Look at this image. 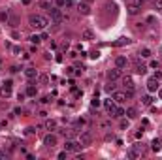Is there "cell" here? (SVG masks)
<instances>
[{
    "label": "cell",
    "instance_id": "1",
    "mask_svg": "<svg viewBox=\"0 0 162 160\" xmlns=\"http://www.w3.org/2000/svg\"><path fill=\"white\" fill-rule=\"evenodd\" d=\"M29 23H30V26H32V29H36V30H43L47 25H49V19L43 17V15H30Z\"/></svg>",
    "mask_w": 162,
    "mask_h": 160
},
{
    "label": "cell",
    "instance_id": "2",
    "mask_svg": "<svg viewBox=\"0 0 162 160\" xmlns=\"http://www.w3.org/2000/svg\"><path fill=\"white\" fill-rule=\"evenodd\" d=\"M49 17H51V21L55 23V25H62V23H64V13H62L60 10H58V8H51L49 10Z\"/></svg>",
    "mask_w": 162,
    "mask_h": 160
},
{
    "label": "cell",
    "instance_id": "3",
    "mask_svg": "<svg viewBox=\"0 0 162 160\" xmlns=\"http://www.w3.org/2000/svg\"><path fill=\"white\" fill-rule=\"evenodd\" d=\"M81 147H83L81 141H76V139H66V143H64V149L68 151V153H77Z\"/></svg>",
    "mask_w": 162,
    "mask_h": 160
},
{
    "label": "cell",
    "instance_id": "4",
    "mask_svg": "<svg viewBox=\"0 0 162 160\" xmlns=\"http://www.w3.org/2000/svg\"><path fill=\"white\" fill-rule=\"evenodd\" d=\"M141 153H143V147L141 145H134V147H130V149L126 151V157H128L130 160H136V158H140Z\"/></svg>",
    "mask_w": 162,
    "mask_h": 160
},
{
    "label": "cell",
    "instance_id": "5",
    "mask_svg": "<svg viewBox=\"0 0 162 160\" xmlns=\"http://www.w3.org/2000/svg\"><path fill=\"white\" fill-rule=\"evenodd\" d=\"M160 87H159V79H155V77H149L147 79V90L149 93H156Z\"/></svg>",
    "mask_w": 162,
    "mask_h": 160
},
{
    "label": "cell",
    "instance_id": "6",
    "mask_svg": "<svg viewBox=\"0 0 162 160\" xmlns=\"http://www.w3.org/2000/svg\"><path fill=\"white\" fill-rule=\"evenodd\" d=\"M79 141H81L83 147H89L90 143H92V134H90V132H83L81 138H79Z\"/></svg>",
    "mask_w": 162,
    "mask_h": 160
},
{
    "label": "cell",
    "instance_id": "7",
    "mask_svg": "<svg viewBox=\"0 0 162 160\" xmlns=\"http://www.w3.org/2000/svg\"><path fill=\"white\" fill-rule=\"evenodd\" d=\"M11 85H13L11 81H4V87L0 89V94H2L4 98H10L11 96Z\"/></svg>",
    "mask_w": 162,
    "mask_h": 160
},
{
    "label": "cell",
    "instance_id": "8",
    "mask_svg": "<svg viewBox=\"0 0 162 160\" xmlns=\"http://www.w3.org/2000/svg\"><path fill=\"white\" fill-rule=\"evenodd\" d=\"M43 145H47V147H55V145H57V136H55V134H47V136H43Z\"/></svg>",
    "mask_w": 162,
    "mask_h": 160
},
{
    "label": "cell",
    "instance_id": "9",
    "mask_svg": "<svg viewBox=\"0 0 162 160\" xmlns=\"http://www.w3.org/2000/svg\"><path fill=\"white\" fill-rule=\"evenodd\" d=\"M121 77V68H113V70H109L108 72V79H109V81H117V79H119Z\"/></svg>",
    "mask_w": 162,
    "mask_h": 160
},
{
    "label": "cell",
    "instance_id": "10",
    "mask_svg": "<svg viewBox=\"0 0 162 160\" xmlns=\"http://www.w3.org/2000/svg\"><path fill=\"white\" fill-rule=\"evenodd\" d=\"M77 11H79L81 15H89V13H90L89 2H79V4H77Z\"/></svg>",
    "mask_w": 162,
    "mask_h": 160
},
{
    "label": "cell",
    "instance_id": "11",
    "mask_svg": "<svg viewBox=\"0 0 162 160\" xmlns=\"http://www.w3.org/2000/svg\"><path fill=\"white\" fill-rule=\"evenodd\" d=\"M122 85H124L126 90H134V89H136V83H134V79L128 77V75H126V77H122Z\"/></svg>",
    "mask_w": 162,
    "mask_h": 160
},
{
    "label": "cell",
    "instance_id": "12",
    "mask_svg": "<svg viewBox=\"0 0 162 160\" xmlns=\"http://www.w3.org/2000/svg\"><path fill=\"white\" fill-rule=\"evenodd\" d=\"M134 72H136V74H140V75H143V74H147V66H145V64H141L140 61H136V64H134Z\"/></svg>",
    "mask_w": 162,
    "mask_h": 160
},
{
    "label": "cell",
    "instance_id": "13",
    "mask_svg": "<svg viewBox=\"0 0 162 160\" xmlns=\"http://www.w3.org/2000/svg\"><path fill=\"white\" fill-rule=\"evenodd\" d=\"M151 149L155 151V153H160V151H162V139L160 138H155L151 141Z\"/></svg>",
    "mask_w": 162,
    "mask_h": 160
},
{
    "label": "cell",
    "instance_id": "14",
    "mask_svg": "<svg viewBox=\"0 0 162 160\" xmlns=\"http://www.w3.org/2000/svg\"><path fill=\"white\" fill-rule=\"evenodd\" d=\"M115 66L121 68V70H122V68H126V66H128V58H126V57H117L115 58Z\"/></svg>",
    "mask_w": 162,
    "mask_h": 160
},
{
    "label": "cell",
    "instance_id": "15",
    "mask_svg": "<svg viewBox=\"0 0 162 160\" xmlns=\"http://www.w3.org/2000/svg\"><path fill=\"white\" fill-rule=\"evenodd\" d=\"M25 77H26V79H36V77H38L36 68H26V70H25Z\"/></svg>",
    "mask_w": 162,
    "mask_h": 160
},
{
    "label": "cell",
    "instance_id": "16",
    "mask_svg": "<svg viewBox=\"0 0 162 160\" xmlns=\"http://www.w3.org/2000/svg\"><path fill=\"white\" fill-rule=\"evenodd\" d=\"M113 100L115 104H122L126 100V93H113Z\"/></svg>",
    "mask_w": 162,
    "mask_h": 160
},
{
    "label": "cell",
    "instance_id": "17",
    "mask_svg": "<svg viewBox=\"0 0 162 160\" xmlns=\"http://www.w3.org/2000/svg\"><path fill=\"white\" fill-rule=\"evenodd\" d=\"M104 107H106V109H108V113H111V111L113 109H115V100H104Z\"/></svg>",
    "mask_w": 162,
    "mask_h": 160
},
{
    "label": "cell",
    "instance_id": "18",
    "mask_svg": "<svg viewBox=\"0 0 162 160\" xmlns=\"http://www.w3.org/2000/svg\"><path fill=\"white\" fill-rule=\"evenodd\" d=\"M124 115L128 119H136L138 117V109H136V107H128V109H124Z\"/></svg>",
    "mask_w": 162,
    "mask_h": 160
},
{
    "label": "cell",
    "instance_id": "19",
    "mask_svg": "<svg viewBox=\"0 0 162 160\" xmlns=\"http://www.w3.org/2000/svg\"><path fill=\"white\" fill-rule=\"evenodd\" d=\"M111 117H117V119L124 117V109H122V107H117V106H115V109L111 111Z\"/></svg>",
    "mask_w": 162,
    "mask_h": 160
},
{
    "label": "cell",
    "instance_id": "20",
    "mask_svg": "<svg viewBox=\"0 0 162 160\" xmlns=\"http://www.w3.org/2000/svg\"><path fill=\"white\" fill-rule=\"evenodd\" d=\"M40 8H42V10H47V11H49L51 8H53V2H51V0H40Z\"/></svg>",
    "mask_w": 162,
    "mask_h": 160
},
{
    "label": "cell",
    "instance_id": "21",
    "mask_svg": "<svg viewBox=\"0 0 162 160\" xmlns=\"http://www.w3.org/2000/svg\"><path fill=\"white\" fill-rule=\"evenodd\" d=\"M115 81H109V79H108V83H106V87H104V90H106V93H113V90H115Z\"/></svg>",
    "mask_w": 162,
    "mask_h": 160
},
{
    "label": "cell",
    "instance_id": "22",
    "mask_svg": "<svg viewBox=\"0 0 162 160\" xmlns=\"http://www.w3.org/2000/svg\"><path fill=\"white\" fill-rule=\"evenodd\" d=\"M128 13H130V15H138V13H140V6L130 4V6H128Z\"/></svg>",
    "mask_w": 162,
    "mask_h": 160
},
{
    "label": "cell",
    "instance_id": "23",
    "mask_svg": "<svg viewBox=\"0 0 162 160\" xmlns=\"http://www.w3.org/2000/svg\"><path fill=\"white\" fill-rule=\"evenodd\" d=\"M45 128H47V130H55V128H57V121H55V119L45 121Z\"/></svg>",
    "mask_w": 162,
    "mask_h": 160
},
{
    "label": "cell",
    "instance_id": "24",
    "mask_svg": "<svg viewBox=\"0 0 162 160\" xmlns=\"http://www.w3.org/2000/svg\"><path fill=\"white\" fill-rule=\"evenodd\" d=\"M94 38V34H92V30H83V40H87V42H89V40H92Z\"/></svg>",
    "mask_w": 162,
    "mask_h": 160
},
{
    "label": "cell",
    "instance_id": "25",
    "mask_svg": "<svg viewBox=\"0 0 162 160\" xmlns=\"http://www.w3.org/2000/svg\"><path fill=\"white\" fill-rule=\"evenodd\" d=\"M141 104H143V106H151V104H153V98H151V96H143V98H141Z\"/></svg>",
    "mask_w": 162,
    "mask_h": 160
},
{
    "label": "cell",
    "instance_id": "26",
    "mask_svg": "<svg viewBox=\"0 0 162 160\" xmlns=\"http://www.w3.org/2000/svg\"><path fill=\"white\" fill-rule=\"evenodd\" d=\"M140 55H141V57H143V58H149V57H151V51H149L147 47H143V49L140 51Z\"/></svg>",
    "mask_w": 162,
    "mask_h": 160
},
{
    "label": "cell",
    "instance_id": "27",
    "mask_svg": "<svg viewBox=\"0 0 162 160\" xmlns=\"http://www.w3.org/2000/svg\"><path fill=\"white\" fill-rule=\"evenodd\" d=\"M38 81H40V85H45V83L49 81V77H47L45 74H42V75H38Z\"/></svg>",
    "mask_w": 162,
    "mask_h": 160
},
{
    "label": "cell",
    "instance_id": "28",
    "mask_svg": "<svg viewBox=\"0 0 162 160\" xmlns=\"http://www.w3.org/2000/svg\"><path fill=\"white\" fill-rule=\"evenodd\" d=\"M8 21H10V25H11V26H17V17H15V15H11V13H10Z\"/></svg>",
    "mask_w": 162,
    "mask_h": 160
},
{
    "label": "cell",
    "instance_id": "29",
    "mask_svg": "<svg viewBox=\"0 0 162 160\" xmlns=\"http://www.w3.org/2000/svg\"><path fill=\"white\" fill-rule=\"evenodd\" d=\"M30 42H32V43H36V45H38V43H40V42H42V36H38V34H34V36H32V38H30Z\"/></svg>",
    "mask_w": 162,
    "mask_h": 160
},
{
    "label": "cell",
    "instance_id": "30",
    "mask_svg": "<svg viewBox=\"0 0 162 160\" xmlns=\"http://www.w3.org/2000/svg\"><path fill=\"white\" fill-rule=\"evenodd\" d=\"M26 94H29V96H36V87H32V85H30L29 89H26Z\"/></svg>",
    "mask_w": 162,
    "mask_h": 160
},
{
    "label": "cell",
    "instance_id": "31",
    "mask_svg": "<svg viewBox=\"0 0 162 160\" xmlns=\"http://www.w3.org/2000/svg\"><path fill=\"white\" fill-rule=\"evenodd\" d=\"M126 43H130V40L128 38H121L119 42H115V45H126Z\"/></svg>",
    "mask_w": 162,
    "mask_h": 160
},
{
    "label": "cell",
    "instance_id": "32",
    "mask_svg": "<svg viewBox=\"0 0 162 160\" xmlns=\"http://www.w3.org/2000/svg\"><path fill=\"white\" fill-rule=\"evenodd\" d=\"M90 106H92V107H98V106H100V100H98L96 94H94V98H92V102H90Z\"/></svg>",
    "mask_w": 162,
    "mask_h": 160
},
{
    "label": "cell",
    "instance_id": "33",
    "mask_svg": "<svg viewBox=\"0 0 162 160\" xmlns=\"http://www.w3.org/2000/svg\"><path fill=\"white\" fill-rule=\"evenodd\" d=\"M8 17H10L8 11H2V13H0V21H8Z\"/></svg>",
    "mask_w": 162,
    "mask_h": 160
},
{
    "label": "cell",
    "instance_id": "34",
    "mask_svg": "<svg viewBox=\"0 0 162 160\" xmlns=\"http://www.w3.org/2000/svg\"><path fill=\"white\" fill-rule=\"evenodd\" d=\"M153 4H155L156 10H162V0H153Z\"/></svg>",
    "mask_w": 162,
    "mask_h": 160
},
{
    "label": "cell",
    "instance_id": "35",
    "mask_svg": "<svg viewBox=\"0 0 162 160\" xmlns=\"http://www.w3.org/2000/svg\"><path fill=\"white\" fill-rule=\"evenodd\" d=\"M100 57V51H90V58H98Z\"/></svg>",
    "mask_w": 162,
    "mask_h": 160
},
{
    "label": "cell",
    "instance_id": "36",
    "mask_svg": "<svg viewBox=\"0 0 162 160\" xmlns=\"http://www.w3.org/2000/svg\"><path fill=\"white\" fill-rule=\"evenodd\" d=\"M34 130H36V128L29 126V128H26V130H25V134H26V136H30V134H34Z\"/></svg>",
    "mask_w": 162,
    "mask_h": 160
},
{
    "label": "cell",
    "instance_id": "37",
    "mask_svg": "<svg viewBox=\"0 0 162 160\" xmlns=\"http://www.w3.org/2000/svg\"><path fill=\"white\" fill-rule=\"evenodd\" d=\"M121 128H122V130H124V128H128V121H124V119H122V121H121V125H119Z\"/></svg>",
    "mask_w": 162,
    "mask_h": 160
},
{
    "label": "cell",
    "instance_id": "38",
    "mask_svg": "<svg viewBox=\"0 0 162 160\" xmlns=\"http://www.w3.org/2000/svg\"><path fill=\"white\" fill-rule=\"evenodd\" d=\"M55 4H57L58 8H62V6H64V4H66V0H55Z\"/></svg>",
    "mask_w": 162,
    "mask_h": 160
},
{
    "label": "cell",
    "instance_id": "39",
    "mask_svg": "<svg viewBox=\"0 0 162 160\" xmlns=\"http://www.w3.org/2000/svg\"><path fill=\"white\" fill-rule=\"evenodd\" d=\"M149 66H151V68H156V70H159V61H151V64H149Z\"/></svg>",
    "mask_w": 162,
    "mask_h": 160
},
{
    "label": "cell",
    "instance_id": "40",
    "mask_svg": "<svg viewBox=\"0 0 162 160\" xmlns=\"http://www.w3.org/2000/svg\"><path fill=\"white\" fill-rule=\"evenodd\" d=\"M66 153H68V151H66V149L62 151V153H58V158H60V160H64V158H66Z\"/></svg>",
    "mask_w": 162,
    "mask_h": 160
},
{
    "label": "cell",
    "instance_id": "41",
    "mask_svg": "<svg viewBox=\"0 0 162 160\" xmlns=\"http://www.w3.org/2000/svg\"><path fill=\"white\" fill-rule=\"evenodd\" d=\"M72 90H74V96H76V98H79V96H81V90H77V89H74V87H72Z\"/></svg>",
    "mask_w": 162,
    "mask_h": 160
},
{
    "label": "cell",
    "instance_id": "42",
    "mask_svg": "<svg viewBox=\"0 0 162 160\" xmlns=\"http://www.w3.org/2000/svg\"><path fill=\"white\" fill-rule=\"evenodd\" d=\"M153 77H155V79H159V81H160V79H162V72H156V74L153 75Z\"/></svg>",
    "mask_w": 162,
    "mask_h": 160
},
{
    "label": "cell",
    "instance_id": "43",
    "mask_svg": "<svg viewBox=\"0 0 162 160\" xmlns=\"http://www.w3.org/2000/svg\"><path fill=\"white\" fill-rule=\"evenodd\" d=\"M143 2H145V0H132V4H136V6H141Z\"/></svg>",
    "mask_w": 162,
    "mask_h": 160
},
{
    "label": "cell",
    "instance_id": "44",
    "mask_svg": "<svg viewBox=\"0 0 162 160\" xmlns=\"http://www.w3.org/2000/svg\"><path fill=\"white\" fill-rule=\"evenodd\" d=\"M155 21H156V19L153 17V15H149V17H147V23H151V25H153V23H155Z\"/></svg>",
    "mask_w": 162,
    "mask_h": 160
},
{
    "label": "cell",
    "instance_id": "45",
    "mask_svg": "<svg viewBox=\"0 0 162 160\" xmlns=\"http://www.w3.org/2000/svg\"><path fill=\"white\" fill-rule=\"evenodd\" d=\"M74 70H76V68H66V74L72 75V74H74Z\"/></svg>",
    "mask_w": 162,
    "mask_h": 160
},
{
    "label": "cell",
    "instance_id": "46",
    "mask_svg": "<svg viewBox=\"0 0 162 160\" xmlns=\"http://www.w3.org/2000/svg\"><path fill=\"white\" fill-rule=\"evenodd\" d=\"M13 53H15V55H19V53H21V47L15 45V47H13Z\"/></svg>",
    "mask_w": 162,
    "mask_h": 160
},
{
    "label": "cell",
    "instance_id": "47",
    "mask_svg": "<svg viewBox=\"0 0 162 160\" xmlns=\"http://www.w3.org/2000/svg\"><path fill=\"white\" fill-rule=\"evenodd\" d=\"M11 38H13V40H19V32H11Z\"/></svg>",
    "mask_w": 162,
    "mask_h": 160
},
{
    "label": "cell",
    "instance_id": "48",
    "mask_svg": "<svg viewBox=\"0 0 162 160\" xmlns=\"http://www.w3.org/2000/svg\"><path fill=\"white\" fill-rule=\"evenodd\" d=\"M19 72V66H11V74H17Z\"/></svg>",
    "mask_w": 162,
    "mask_h": 160
},
{
    "label": "cell",
    "instance_id": "49",
    "mask_svg": "<svg viewBox=\"0 0 162 160\" xmlns=\"http://www.w3.org/2000/svg\"><path fill=\"white\" fill-rule=\"evenodd\" d=\"M66 8H74V2H70V0H66V4H64Z\"/></svg>",
    "mask_w": 162,
    "mask_h": 160
},
{
    "label": "cell",
    "instance_id": "50",
    "mask_svg": "<svg viewBox=\"0 0 162 160\" xmlns=\"http://www.w3.org/2000/svg\"><path fill=\"white\" fill-rule=\"evenodd\" d=\"M23 4H25V6H29V4H30V0H23Z\"/></svg>",
    "mask_w": 162,
    "mask_h": 160
},
{
    "label": "cell",
    "instance_id": "51",
    "mask_svg": "<svg viewBox=\"0 0 162 160\" xmlns=\"http://www.w3.org/2000/svg\"><path fill=\"white\" fill-rule=\"evenodd\" d=\"M0 158H6V153H2V151H0Z\"/></svg>",
    "mask_w": 162,
    "mask_h": 160
},
{
    "label": "cell",
    "instance_id": "52",
    "mask_svg": "<svg viewBox=\"0 0 162 160\" xmlns=\"http://www.w3.org/2000/svg\"><path fill=\"white\" fill-rule=\"evenodd\" d=\"M159 98L162 100V89H159Z\"/></svg>",
    "mask_w": 162,
    "mask_h": 160
},
{
    "label": "cell",
    "instance_id": "53",
    "mask_svg": "<svg viewBox=\"0 0 162 160\" xmlns=\"http://www.w3.org/2000/svg\"><path fill=\"white\" fill-rule=\"evenodd\" d=\"M85 2H92V0H85Z\"/></svg>",
    "mask_w": 162,
    "mask_h": 160
},
{
    "label": "cell",
    "instance_id": "54",
    "mask_svg": "<svg viewBox=\"0 0 162 160\" xmlns=\"http://www.w3.org/2000/svg\"><path fill=\"white\" fill-rule=\"evenodd\" d=\"M0 128H2V122H0Z\"/></svg>",
    "mask_w": 162,
    "mask_h": 160
}]
</instances>
